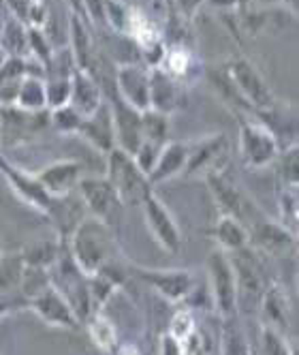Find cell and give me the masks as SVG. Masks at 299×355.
<instances>
[{
	"label": "cell",
	"instance_id": "3957f363",
	"mask_svg": "<svg viewBox=\"0 0 299 355\" xmlns=\"http://www.w3.org/2000/svg\"><path fill=\"white\" fill-rule=\"evenodd\" d=\"M208 287L212 293L214 311L222 319H231L237 315V283L231 259L224 250L214 248L206 259Z\"/></svg>",
	"mask_w": 299,
	"mask_h": 355
},
{
	"label": "cell",
	"instance_id": "4dcf8cb0",
	"mask_svg": "<svg viewBox=\"0 0 299 355\" xmlns=\"http://www.w3.org/2000/svg\"><path fill=\"white\" fill-rule=\"evenodd\" d=\"M222 321H224V329L220 338V355H253L251 345H248L242 327L235 325V317L222 319Z\"/></svg>",
	"mask_w": 299,
	"mask_h": 355
},
{
	"label": "cell",
	"instance_id": "7bdbcfd3",
	"mask_svg": "<svg viewBox=\"0 0 299 355\" xmlns=\"http://www.w3.org/2000/svg\"><path fill=\"white\" fill-rule=\"evenodd\" d=\"M69 7H71V13H78V15H84V9H82V0H66ZM86 19V17H84Z\"/></svg>",
	"mask_w": 299,
	"mask_h": 355
},
{
	"label": "cell",
	"instance_id": "7c38bea8",
	"mask_svg": "<svg viewBox=\"0 0 299 355\" xmlns=\"http://www.w3.org/2000/svg\"><path fill=\"white\" fill-rule=\"evenodd\" d=\"M116 94L137 112L150 110V71L141 64H118L114 73Z\"/></svg>",
	"mask_w": 299,
	"mask_h": 355
},
{
	"label": "cell",
	"instance_id": "4fadbf2b",
	"mask_svg": "<svg viewBox=\"0 0 299 355\" xmlns=\"http://www.w3.org/2000/svg\"><path fill=\"white\" fill-rule=\"evenodd\" d=\"M28 309H33L39 315V319L45 321L47 325L62 327V329H78L82 325L66 304V300L52 283L43 287L33 297H28Z\"/></svg>",
	"mask_w": 299,
	"mask_h": 355
},
{
	"label": "cell",
	"instance_id": "52a82bcc",
	"mask_svg": "<svg viewBox=\"0 0 299 355\" xmlns=\"http://www.w3.org/2000/svg\"><path fill=\"white\" fill-rule=\"evenodd\" d=\"M229 259H231V266L235 272V283H237V311L244 302H255L259 306L261 295L267 289V283H265L263 268L255 257L253 246H246L237 252H231Z\"/></svg>",
	"mask_w": 299,
	"mask_h": 355
},
{
	"label": "cell",
	"instance_id": "30bf717a",
	"mask_svg": "<svg viewBox=\"0 0 299 355\" xmlns=\"http://www.w3.org/2000/svg\"><path fill=\"white\" fill-rule=\"evenodd\" d=\"M80 199L84 201L86 210L90 212V216L103 220V223H111L116 212L122 208V201L118 199L114 187L109 184V180L105 175H90V178H82L78 189Z\"/></svg>",
	"mask_w": 299,
	"mask_h": 355
},
{
	"label": "cell",
	"instance_id": "ab89813d",
	"mask_svg": "<svg viewBox=\"0 0 299 355\" xmlns=\"http://www.w3.org/2000/svg\"><path fill=\"white\" fill-rule=\"evenodd\" d=\"M203 0H173V9H176V15H180L184 21H190L197 11L201 9Z\"/></svg>",
	"mask_w": 299,
	"mask_h": 355
},
{
	"label": "cell",
	"instance_id": "6da1fadb",
	"mask_svg": "<svg viewBox=\"0 0 299 355\" xmlns=\"http://www.w3.org/2000/svg\"><path fill=\"white\" fill-rule=\"evenodd\" d=\"M116 246L118 244L111 232V225L98 220L90 214L80 220V225L75 227L73 234L66 240L69 255L86 276L96 274L103 266L118 259Z\"/></svg>",
	"mask_w": 299,
	"mask_h": 355
},
{
	"label": "cell",
	"instance_id": "f546056e",
	"mask_svg": "<svg viewBox=\"0 0 299 355\" xmlns=\"http://www.w3.org/2000/svg\"><path fill=\"white\" fill-rule=\"evenodd\" d=\"M24 270H26V263H24L19 252H15V255H0V295L5 297L13 289H19Z\"/></svg>",
	"mask_w": 299,
	"mask_h": 355
},
{
	"label": "cell",
	"instance_id": "8fae6325",
	"mask_svg": "<svg viewBox=\"0 0 299 355\" xmlns=\"http://www.w3.org/2000/svg\"><path fill=\"white\" fill-rule=\"evenodd\" d=\"M109 107H111V120H114V135H116V148L124 150L127 155H135L137 148L143 141L141 131V112L131 107L129 103L114 92L109 94Z\"/></svg>",
	"mask_w": 299,
	"mask_h": 355
},
{
	"label": "cell",
	"instance_id": "5b68a950",
	"mask_svg": "<svg viewBox=\"0 0 299 355\" xmlns=\"http://www.w3.org/2000/svg\"><path fill=\"white\" fill-rule=\"evenodd\" d=\"M229 80L237 94L242 96L244 105L257 110V112H269L276 107V98H273L267 82L263 75L255 69L246 58H235L229 62Z\"/></svg>",
	"mask_w": 299,
	"mask_h": 355
},
{
	"label": "cell",
	"instance_id": "1f68e13d",
	"mask_svg": "<svg viewBox=\"0 0 299 355\" xmlns=\"http://www.w3.org/2000/svg\"><path fill=\"white\" fill-rule=\"evenodd\" d=\"M141 131L143 139L152 141V144H167L169 135V116L154 112V110H145L141 112Z\"/></svg>",
	"mask_w": 299,
	"mask_h": 355
},
{
	"label": "cell",
	"instance_id": "836d02e7",
	"mask_svg": "<svg viewBox=\"0 0 299 355\" xmlns=\"http://www.w3.org/2000/svg\"><path fill=\"white\" fill-rule=\"evenodd\" d=\"M259 355H293L282 332L263 325L259 334Z\"/></svg>",
	"mask_w": 299,
	"mask_h": 355
},
{
	"label": "cell",
	"instance_id": "9c48e42d",
	"mask_svg": "<svg viewBox=\"0 0 299 355\" xmlns=\"http://www.w3.org/2000/svg\"><path fill=\"white\" fill-rule=\"evenodd\" d=\"M131 274H135L141 283L150 285L158 295H163L165 300L178 304L184 302L188 291L194 285V278L188 270H156V268H141V266H133Z\"/></svg>",
	"mask_w": 299,
	"mask_h": 355
},
{
	"label": "cell",
	"instance_id": "f6af8a7d",
	"mask_svg": "<svg viewBox=\"0 0 299 355\" xmlns=\"http://www.w3.org/2000/svg\"><path fill=\"white\" fill-rule=\"evenodd\" d=\"M282 3L293 11V13H297V7H299V0H282Z\"/></svg>",
	"mask_w": 299,
	"mask_h": 355
},
{
	"label": "cell",
	"instance_id": "cb8c5ba5",
	"mask_svg": "<svg viewBox=\"0 0 299 355\" xmlns=\"http://www.w3.org/2000/svg\"><path fill=\"white\" fill-rule=\"evenodd\" d=\"M71 56L75 62V69L90 73L94 62H96V45L90 37V31L86 26V19H82V15L71 13Z\"/></svg>",
	"mask_w": 299,
	"mask_h": 355
},
{
	"label": "cell",
	"instance_id": "ee69618b",
	"mask_svg": "<svg viewBox=\"0 0 299 355\" xmlns=\"http://www.w3.org/2000/svg\"><path fill=\"white\" fill-rule=\"evenodd\" d=\"M212 5H218V7H233L237 5V0H210Z\"/></svg>",
	"mask_w": 299,
	"mask_h": 355
},
{
	"label": "cell",
	"instance_id": "ba28073f",
	"mask_svg": "<svg viewBox=\"0 0 299 355\" xmlns=\"http://www.w3.org/2000/svg\"><path fill=\"white\" fill-rule=\"evenodd\" d=\"M141 210H143V218H145L150 234L154 236L161 248L169 252V255H178L182 250V234H180L176 218L171 216L169 208L154 193H150L141 201Z\"/></svg>",
	"mask_w": 299,
	"mask_h": 355
},
{
	"label": "cell",
	"instance_id": "603a6c76",
	"mask_svg": "<svg viewBox=\"0 0 299 355\" xmlns=\"http://www.w3.org/2000/svg\"><path fill=\"white\" fill-rule=\"evenodd\" d=\"M208 236L214 240L216 248L224 252H237L246 246H251V238H248V227L237 220L235 216L229 214H220L214 227L208 230Z\"/></svg>",
	"mask_w": 299,
	"mask_h": 355
},
{
	"label": "cell",
	"instance_id": "5bb4252c",
	"mask_svg": "<svg viewBox=\"0 0 299 355\" xmlns=\"http://www.w3.org/2000/svg\"><path fill=\"white\" fill-rule=\"evenodd\" d=\"M0 173L7 178V182L13 187V191L26 201L28 206H33L35 210H39L41 214H47L52 210L54 197L49 195L35 178V173H28L19 167H15L13 163H9L3 155H0Z\"/></svg>",
	"mask_w": 299,
	"mask_h": 355
},
{
	"label": "cell",
	"instance_id": "7402d4cb",
	"mask_svg": "<svg viewBox=\"0 0 299 355\" xmlns=\"http://www.w3.org/2000/svg\"><path fill=\"white\" fill-rule=\"evenodd\" d=\"M186 157H188V144H182V141H167L163 148H161V155L156 159V165L154 169L150 171L147 180L152 187L161 184V182H167L171 178L176 175H182L184 173V167H186Z\"/></svg>",
	"mask_w": 299,
	"mask_h": 355
},
{
	"label": "cell",
	"instance_id": "7dc6e473",
	"mask_svg": "<svg viewBox=\"0 0 299 355\" xmlns=\"http://www.w3.org/2000/svg\"><path fill=\"white\" fill-rule=\"evenodd\" d=\"M163 3H165V7H167L169 15H171V13H176V9H173V0H163Z\"/></svg>",
	"mask_w": 299,
	"mask_h": 355
},
{
	"label": "cell",
	"instance_id": "8992f818",
	"mask_svg": "<svg viewBox=\"0 0 299 355\" xmlns=\"http://www.w3.org/2000/svg\"><path fill=\"white\" fill-rule=\"evenodd\" d=\"M49 124V110L26 112L17 105H0V141L19 146Z\"/></svg>",
	"mask_w": 299,
	"mask_h": 355
},
{
	"label": "cell",
	"instance_id": "bcb514c9",
	"mask_svg": "<svg viewBox=\"0 0 299 355\" xmlns=\"http://www.w3.org/2000/svg\"><path fill=\"white\" fill-rule=\"evenodd\" d=\"M3 24H5V0H0V31H3Z\"/></svg>",
	"mask_w": 299,
	"mask_h": 355
},
{
	"label": "cell",
	"instance_id": "2e32d148",
	"mask_svg": "<svg viewBox=\"0 0 299 355\" xmlns=\"http://www.w3.org/2000/svg\"><path fill=\"white\" fill-rule=\"evenodd\" d=\"M39 184L52 195V197H62L78 189L80 180L84 178V167L78 161H56L52 165L43 167L41 171L35 173Z\"/></svg>",
	"mask_w": 299,
	"mask_h": 355
},
{
	"label": "cell",
	"instance_id": "9a60e30c",
	"mask_svg": "<svg viewBox=\"0 0 299 355\" xmlns=\"http://www.w3.org/2000/svg\"><path fill=\"white\" fill-rule=\"evenodd\" d=\"M251 246L267 252V255H287L297 246V234H293L282 223H273L267 218L255 220L248 230Z\"/></svg>",
	"mask_w": 299,
	"mask_h": 355
},
{
	"label": "cell",
	"instance_id": "b9f144b4",
	"mask_svg": "<svg viewBox=\"0 0 299 355\" xmlns=\"http://www.w3.org/2000/svg\"><path fill=\"white\" fill-rule=\"evenodd\" d=\"M116 355H141V351L135 345H122L120 349H116Z\"/></svg>",
	"mask_w": 299,
	"mask_h": 355
},
{
	"label": "cell",
	"instance_id": "d6a6232c",
	"mask_svg": "<svg viewBox=\"0 0 299 355\" xmlns=\"http://www.w3.org/2000/svg\"><path fill=\"white\" fill-rule=\"evenodd\" d=\"M82 116L75 112L71 105H62L56 110H49V124L62 135H78L82 126Z\"/></svg>",
	"mask_w": 299,
	"mask_h": 355
},
{
	"label": "cell",
	"instance_id": "74e56055",
	"mask_svg": "<svg viewBox=\"0 0 299 355\" xmlns=\"http://www.w3.org/2000/svg\"><path fill=\"white\" fill-rule=\"evenodd\" d=\"M197 327V321L194 317L190 315V311H180L176 313V317L171 319V325H169V334L176 336L180 343H184Z\"/></svg>",
	"mask_w": 299,
	"mask_h": 355
},
{
	"label": "cell",
	"instance_id": "8d00e7d4",
	"mask_svg": "<svg viewBox=\"0 0 299 355\" xmlns=\"http://www.w3.org/2000/svg\"><path fill=\"white\" fill-rule=\"evenodd\" d=\"M165 144H152V141H141V146L137 148V152L133 155V159H135V163H137V167L145 173V175H150V171L154 169V165H156V159H158V155H161V148H163Z\"/></svg>",
	"mask_w": 299,
	"mask_h": 355
},
{
	"label": "cell",
	"instance_id": "60d3db41",
	"mask_svg": "<svg viewBox=\"0 0 299 355\" xmlns=\"http://www.w3.org/2000/svg\"><path fill=\"white\" fill-rule=\"evenodd\" d=\"M158 355H184V345L176 336H171L167 332L161 338V351H158Z\"/></svg>",
	"mask_w": 299,
	"mask_h": 355
},
{
	"label": "cell",
	"instance_id": "d6986e66",
	"mask_svg": "<svg viewBox=\"0 0 299 355\" xmlns=\"http://www.w3.org/2000/svg\"><path fill=\"white\" fill-rule=\"evenodd\" d=\"M103 90L96 84L92 75L86 71L75 69L71 73V98L69 105L78 112L82 118H90L98 107L103 105Z\"/></svg>",
	"mask_w": 299,
	"mask_h": 355
},
{
	"label": "cell",
	"instance_id": "f1b7e54d",
	"mask_svg": "<svg viewBox=\"0 0 299 355\" xmlns=\"http://www.w3.org/2000/svg\"><path fill=\"white\" fill-rule=\"evenodd\" d=\"M86 323H88V334L98 349L101 351H116V345H118L116 325L101 311L92 313L86 319Z\"/></svg>",
	"mask_w": 299,
	"mask_h": 355
},
{
	"label": "cell",
	"instance_id": "83f0119b",
	"mask_svg": "<svg viewBox=\"0 0 299 355\" xmlns=\"http://www.w3.org/2000/svg\"><path fill=\"white\" fill-rule=\"evenodd\" d=\"M0 47L7 56H28V28L15 17L5 19L0 31Z\"/></svg>",
	"mask_w": 299,
	"mask_h": 355
},
{
	"label": "cell",
	"instance_id": "4316f807",
	"mask_svg": "<svg viewBox=\"0 0 299 355\" xmlns=\"http://www.w3.org/2000/svg\"><path fill=\"white\" fill-rule=\"evenodd\" d=\"M17 107L26 110V112H43L47 110V96H45V82L41 78H33L26 75L17 88L15 103Z\"/></svg>",
	"mask_w": 299,
	"mask_h": 355
},
{
	"label": "cell",
	"instance_id": "d4e9b609",
	"mask_svg": "<svg viewBox=\"0 0 299 355\" xmlns=\"http://www.w3.org/2000/svg\"><path fill=\"white\" fill-rule=\"evenodd\" d=\"M259 309L263 315V325L284 334V329L289 327V300L280 285H267L265 293L261 295Z\"/></svg>",
	"mask_w": 299,
	"mask_h": 355
},
{
	"label": "cell",
	"instance_id": "ffe728a7",
	"mask_svg": "<svg viewBox=\"0 0 299 355\" xmlns=\"http://www.w3.org/2000/svg\"><path fill=\"white\" fill-rule=\"evenodd\" d=\"M78 135H82L88 144H92L101 152H111L116 148V135H114V120H111V107L107 101L98 107L90 118L82 120V126Z\"/></svg>",
	"mask_w": 299,
	"mask_h": 355
},
{
	"label": "cell",
	"instance_id": "e0dca14e",
	"mask_svg": "<svg viewBox=\"0 0 299 355\" xmlns=\"http://www.w3.org/2000/svg\"><path fill=\"white\" fill-rule=\"evenodd\" d=\"M227 150V137L222 133L218 135H208L199 141L188 144V157H186V167H184V178H192L197 173H210L218 169V159Z\"/></svg>",
	"mask_w": 299,
	"mask_h": 355
},
{
	"label": "cell",
	"instance_id": "277c9868",
	"mask_svg": "<svg viewBox=\"0 0 299 355\" xmlns=\"http://www.w3.org/2000/svg\"><path fill=\"white\" fill-rule=\"evenodd\" d=\"M280 141L263 122L239 116V155L246 167L263 169L278 159Z\"/></svg>",
	"mask_w": 299,
	"mask_h": 355
},
{
	"label": "cell",
	"instance_id": "e575fe53",
	"mask_svg": "<svg viewBox=\"0 0 299 355\" xmlns=\"http://www.w3.org/2000/svg\"><path fill=\"white\" fill-rule=\"evenodd\" d=\"M45 96H47V110H56V107L69 105L71 75H69V78H49L47 84H45Z\"/></svg>",
	"mask_w": 299,
	"mask_h": 355
},
{
	"label": "cell",
	"instance_id": "ac0fdd59",
	"mask_svg": "<svg viewBox=\"0 0 299 355\" xmlns=\"http://www.w3.org/2000/svg\"><path fill=\"white\" fill-rule=\"evenodd\" d=\"M182 98V88L176 78H171L161 67L150 71V110L169 116L180 110Z\"/></svg>",
	"mask_w": 299,
	"mask_h": 355
},
{
	"label": "cell",
	"instance_id": "f35d334b",
	"mask_svg": "<svg viewBox=\"0 0 299 355\" xmlns=\"http://www.w3.org/2000/svg\"><path fill=\"white\" fill-rule=\"evenodd\" d=\"M82 9L86 21L94 24V26L107 28V17H105V0H82Z\"/></svg>",
	"mask_w": 299,
	"mask_h": 355
},
{
	"label": "cell",
	"instance_id": "484cf974",
	"mask_svg": "<svg viewBox=\"0 0 299 355\" xmlns=\"http://www.w3.org/2000/svg\"><path fill=\"white\" fill-rule=\"evenodd\" d=\"M62 244L60 238H54V240H37V242H30L26 244L19 255L24 259L28 268H37V270H45L49 272L54 268V263L58 261L60 252H62Z\"/></svg>",
	"mask_w": 299,
	"mask_h": 355
},
{
	"label": "cell",
	"instance_id": "d590c367",
	"mask_svg": "<svg viewBox=\"0 0 299 355\" xmlns=\"http://www.w3.org/2000/svg\"><path fill=\"white\" fill-rule=\"evenodd\" d=\"M280 175L284 189H297L299 182V157H297V144H291L280 159Z\"/></svg>",
	"mask_w": 299,
	"mask_h": 355
},
{
	"label": "cell",
	"instance_id": "44dd1931",
	"mask_svg": "<svg viewBox=\"0 0 299 355\" xmlns=\"http://www.w3.org/2000/svg\"><path fill=\"white\" fill-rule=\"evenodd\" d=\"M208 187L216 197V204L220 208V214H229L235 216L237 220L244 223L246 216V206H248V199L244 197V193L224 175L220 169H214L208 173Z\"/></svg>",
	"mask_w": 299,
	"mask_h": 355
},
{
	"label": "cell",
	"instance_id": "7a4b0ae2",
	"mask_svg": "<svg viewBox=\"0 0 299 355\" xmlns=\"http://www.w3.org/2000/svg\"><path fill=\"white\" fill-rule=\"evenodd\" d=\"M105 178L114 187L122 206H141V201L152 193L147 175L137 167L135 159L120 148L107 152Z\"/></svg>",
	"mask_w": 299,
	"mask_h": 355
}]
</instances>
